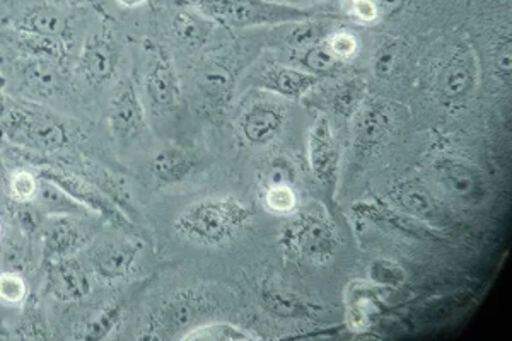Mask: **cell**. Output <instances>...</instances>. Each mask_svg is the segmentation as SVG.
Segmentation results:
<instances>
[{
  "mask_svg": "<svg viewBox=\"0 0 512 341\" xmlns=\"http://www.w3.org/2000/svg\"><path fill=\"white\" fill-rule=\"evenodd\" d=\"M255 220L250 203L234 195L200 198L188 203L173 222L176 236L198 248H224L245 236Z\"/></svg>",
  "mask_w": 512,
  "mask_h": 341,
  "instance_id": "6da1fadb",
  "label": "cell"
},
{
  "mask_svg": "<svg viewBox=\"0 0 512 341\" xmlns=\"http://www.w3.org/2000/svg\"><path fill=\"white\" fill-rule=\"evenodd\" d=\"M180 4L192 7L217 26L229 29L284 26L323 18L316 9L287 6L272 0H180Z\"/></svg>",
  "mask_w": 512,
  "mask_h": 341,
  "instance_id": "7a4b0ae2",
  "label": "cell"
},
{
  "mask_svg": "<svg viewBox=\"0 0 512 341\" xmlns=\"http://www.w3.org/2000/svg\"><path fill=\"white\" fill-rule=\"evenodd\" d=\"M279 243L287 258L323 266L337 255L340 234L323 210H299L287 215L286 224L280 229Z\"/></svg>",
  "mask_w": 512,
  "mask_h": 341,
  "instance_id": "3957f363",
  "label": "cell"
},
{
  "mask_svg": "<svg viewBox=\"0 0 512 341\" xmlns=\"http://www.w3.org/2000/svg\"><path fill=\"white\" fill-rule=\"evenodd\" d=\"M0 127L6 133V139L23 149L41 154L65 151L74 140L67 123L60 120L59 116L28 106H7Z\"/></svg>",
  "mask_w": 512,
  "mask_h": 341,
  "instance_id": "277c9868",
  "label": "cell"
},
{
  "mask_svg": "<svg viewBox=\"0 0 512 341\" xmlns=\"http://www.w3.org/2000/svg\"><path fill=\"white\" fill-rule=\"evenodd\" d=\"M432 176L437 186L463 207H478L489 198V181L485 174L463 157H437L432 162Z\"/></svg>",
  "mask_w": 512,
  "mask_h": 341,
  "instance_id": "5b68a950",
  "label": "cell"
},
{
  "mask_svg": "<svg viewBox=\"0 0 512 341\" xmlns=\"http://www.w3.org/2000/svg\"><path fill=\"white\" fill-rule=\"evenodd\" d=\"M38 176L59 185L62 190L69 193L70 197L84 205L91 214L98 215L120 231L135 232L137 229L135 222L128 219L127 215L123 214L122 210L118 209L117 205L111 202L110 198L106 197L105 193L86 176H81L69 169L52 168V166L38 168Z\"/></svg>",
  "mask_w": 512,
  "mask_h": 341,
  "instance_id": "8992f818",
  "label": "cell"
},
{
  "mask_svg": "<svg viewBox=\"0 0 512 341\" xmlns=\"http://www.w3.org/2000/svg\"><path fill=\"white\" fill-rule=\"evenodd\" d=\"M391 205L414 217L434 231H444L454 226L453 212L446 203L432 193L417 178H403L393 183L388 191Z\"/></svg>",
  "mask_w": 512,
  "mask_h": 341,
  "instance_id": "52a82bcc",
  "label": "cell"
},
{
  "mask_svg": "<svg viewBox=\"0 0 512 341\" xmlns=\"http://www.w3.org/2000/svg\"><path fill=\"white\" fill-rule=\"evenodd\" d=\"M480 79V64L475 50L461 43L451 50L437 72L436 98L443 106L461 105L472 96Z\"/></svg>",
  "mask_w": 512,
  "mask_h": 341,
  "instance_id": "ba28073f",
  "label": "cell"
},
{
  "mask_svg": "<svg viewBox=\"0 0 512 341\" xmlns=\"http://www.w3.org/2000/svg\"><path fill=\"white\" fill-rule=\"evenodd\" d=\"M108 123L111 133L120 145H132L146 137V106L142 103L132 79L118 82L108 106Z\"/></svg>",
  "mask_w": 512,
  "mask_h": 341,
  "instance_id": "9c48e42d",
  "label": "cell"
},
{
  "mask_svg": "<svg viewBox=\"0 0 512 341\" xmlns=\"http://www.w3.org/2000/svg\"><path fill=\"white\" fill-rule=\"evenodd\" d=\"M122 45L111 26L93 31L82 45L77 70L89 86H105L113 81L120 67Z\"/></svg>",
  "mask_w": 512,
  "mask_h": 341,
  "instance_id": "30bf717a",
  "label": "cell"
},
{
  "mask_svg": "<svg viewBox=\"0 0 512 341\" xmlns=\"http://www.w3.org/2000/svg\"><path fill=\"white\" fill-rule=\"evenodd\" d=\"M144 93L156 113L173 110L181 98V84L173 58L158 43H147Z\"/></svg>",
  "mask_w": 512,
  "mask_h": 341,
  "instance_id": "8fae6325",
  "label": "cell"
},
{
  "mask_svg": "<svg viewBox=\"0 0 512 341\" xmlns=\"http://www.w3.org/2000/svg\"><path fill=\"white\" fill-rule=\"evenodd\" d=\"M144 244L135 237H111L89 248L88 263L94 277L113 284L130 277Z\"/></svg>",
  "mask_w": 512,
  "mask_h": 341,
  "instance_id": "7c38bea8",
  "label": "cell"
},
{
  "mask_svg": "<svg viewBox=\"0 0 512 341\" xmlns=\"http://www.w3.org/2000/svg\"><path fill=\"white\" fill-rule=\"evenodd\" d=\"M352 210L364 222L386 234L414 239V241H439L437 231L379 198H369V200L354 203Z\"/></svg>",
  "mask_w": 512,
  "mask_h": 341,
  "instance_id": "4fadbf2b",
  "label": "cell"
},
{
  "mask_svg": "<svg viewBox=\"0 0 512 341\" xmlns=\"http://www.w3.org/2000/svg\"><path fill=\"white\" fill-rule=\"evenodd\" d=\"M342 151L328 116L316 118L308 135V161L315 180L326 190L335 191Z\"/></svg>",
  "mask_w": 512,
  "mask_h": 341,
  "instance_id": "5bb4252c",
  "label": "cell"
},
{
  "mask_svg": "<svg viewBox=\"0 0 512 341\" xmlns=\"http://www.w3.org/2000/svg\"><path fill=\"white\" fill-rule=\"evenodd\" d=\"M93 229L76 215H48L43 224V258L45 263L76 256L93 241Z\"/></svg>",
  "mask_w": 512,
  "mask_h": 341,
  "instance_id": "9a60e30c",
  "label": "cell"
},
{
  "mask_svg": "<svg viewBox=\"0 0 512 341\" xmlns=\"http://www.w3.org/2000/svg\"><path fill=\"white\" fill-rule=\"evenodd\" d=\"M286 122V106L274 99H260L241 113L238 128L246 144L263 147L279 139Z\"/></svg>",
  "mask_w": 512,
  "mask_h": 341,
  "instance_id": "2e32d148",
  "label": "cell"
},
{
  "mask_svg": "<svg viewBox=\"0 0 512 341\" xmlns=\"http://www.w3.org/2000/svg\"><path fill=\"white\" fill-rule=\"evenodd\" d=\"M318 82H321V77L309 74L301 67H289V65L274 62V64L265 65L258 72L253 84L267 93L297 101L311 93L318 86Z\"/></svg>",
  "mask_w": 512,
  "mask_h": 341,
  "instance_id": "e0dca14e",
  "label": "cell"
},
{
  "mask_svg": "<svg viewBox=\"0 0 512 341\" xmlns=\"http://www.w3.org/2000/svg\"><path fill=\"white\" fill-rule=\"evenodd\" d=\"M47 266V290L57 301H82L91 294L93 284L88 270L74 256L52 261Z\"/></svg>",
  "mask_w": 512,
  "mask_h": 341,
  "instance_id": "ac0fdd59",
  "label": "cell"
},
{
  "mask_svg": "<svg viewBox=\"0 0 512 341\" xmlns=\"http://www.w3.org/2000/svg\"><path fill=\"white\" fill-rule=\"evenodd\" d=\"M14 74L24 91L41 98H52L65 84L64 65L45 58L19 57Z\"/></svg>",
  "mask_w": 512,
  "mask_h": 341,
  "instance_id": "d6986e66",
  "label": "cell"
},
{
  "mask_svg": "<svg viewBox=\"0 0 512 341\" xmlns=\"http://www.w3.org/2000/svg\"><path fill=\"white\" fill-rule=\"evenodd\" d=\"M354 118H357L354 137L355 149L362 154H369L383 142L386 133L390 130V111L378 99H369L367 96L364 105L355 113Z\"/></svg>",
  "mask_w": 512,
  "mask_h": 341,
  "instance_id": "ffe728a7",
  "label": "cell"
},
{
  "mask_svg": "<svg viewBox=\"0 0 512 341\" xmlns=\"http://www.w3.org/2000/svg\"><path fill=\"white\" fill-rule=\"evenodd\" d=\"M260 302L270 316L280 319H311L316 313L311 302L275 280H263Z\"/></svg>",
  "mask_w": 512,
  "mask_h": 341,
  "instance_id": "44dd1931",
  "label": "cell"
},
{
  "mask_svg": "<svg viewBox=\"0 0 512 341\" xmlns=\"http://www.w3.org/2000/svg\"><path fill=\"white\" fill-rule=\"evenodd\" d=\"M11 29L28 35L55 36L67 40L70 23L69 18L57 7L38 4L24 9L19 16L12 18Z\"/></svg>",
  "mask_w": 512,
  "mask_h": 341,
  "instance_id": "7402d4cb",
  "label": "cell"
},
{
  "mask_svg": "<svg viewBox=\"0 0 512 341\" xmlns=\"http://www.w3.org/2000/svg\"><path fill=\"white\" fill-rule=\"evenodd\" d=\"M198 168V159L193 152L181 147H166L151 161L152 180L158 186L180 185L188 180Z\"/></svg>",
  "mask_w": 512,
  "mask_h": 341,
  "instance_id": "603a6c76",
  "label": "cell"
},
{
  "mask_svg": "<svg viewBox=\"0 0 512 341\" xmlns=\"http://www.w3.org/2000/svg\"><path fill=\"white\" fill-rule=\"evenodd\" d=\"M216 28V23H212L192 7L181 6L180 11L173 12L171 16V33L183 47H204Z\"/></svg>",
  "mask_w": 512,
  "mask_h": 341,
  "instance_id": "cb8c5ba5",
  "label": "cell"
},
{
  "mask_svg": "<svg viewBox=\"0 0 512 341\" xmlns=\"http://www.w3.org/2000/svg\"><path fill=\"white\" fill-rule=\"evenodd\" d=\"M84 173H86V178L93 181L94 185L98 186L99 190L103 191L106 197L110 198L111 202L115 203L118 209L134 222L135 217L139 215V209L135 205L130 186L122 176L111 173L108 169L96 166V164H86Z\"/></svg>",
  "mask_w": 512,
  "mask_h": 341,
  "instance_id": "d4e9b609",
  "label": "cell"
},
{
  "mask_svg": "<svg viewBox=\"0 0 512 341\" xmlns=\"http://www.w3.org/2000/svg\"><path fill=\"white\" fill-rule=\"evenodd\" d=\"M367 96V82L362 77H349L326 91L325 106L330 113L354 118Z\"/></svg>",
  "mask_w": 512,
  "mask_h": 341,
  "instance_id": "484cf974",
  "label": "cell"
},
{
  "mask_svg": "<svg viewBox=\"0 0 512 341\" xmlns=\"http://www.w3.org/2000/svg\"><path fill=\"white\" fill-rule=\"evenodd\" d=\"M11 41L21 57L45 58L65 65L69 58V47L64 38L55 36L28 35L12 31Z\"/></svg>",
  "mask_w": 512,
  "mask_h": 341,
  "instance_id": "4316f807",
  "label": "cell"
},
{
  "mask_svg": "<svg viewBox=\"0 0 512 341\" xmlns=\"http://www.w3.org/2000/svg\"><path fill=\"white\" fill-rule=\"evenodd\" d=\"M38 212L47 215H76V217H86L91 214L84 205L70 197L67 191L62 190L59 185L52 181L45 180L40 176V186L33 200Z\"/></svg>",
  "mask_w": 512,
  "mask_h": 341,
  "instance_id": "83f0119b",
  "label": "cell"
},
{
  "mask_svg": "<svg viewBox=\"0 0 512 341\" xmlns=\"http://www.w3.org/2000/svg\"><path fill=\"white\" fill-rule=\"evenodd\" d=\"M234 74L236 69L231 62L227 60H216L205 70L202 87H204V98L207 96L210 103L221 106L222 101H226L227 96L231 94L234 86Z\"/></svg>",
  "mask_w": 512,
  "mask_h": 341,
  "instance_id": "f1b7e54d",
  "label": "cell"
},
{
  "mask_svg": "<svg viewBox=\"0 0 512 341\" xmlns=\"http://www.w3.org/2000/svg\"><path fill=\"white\" fill-rule=\"evenodd\" d=\"M185 341H250L258 340L260 336L251 333V331L243 330L241 326L236 324L224 323H207L202 326H195L180 336Z\"/></svg>",
  "mask_w": 512,
  "mask_h": 341,
  "instance_id": "f546056e",
  "label": "cell"
},
{
  "mask_svg": "<svg viewBox=\"0 0 512 341\" xmlns=\"http://www.w3.org/2000/svg\"><path fill=\"white\" fill-rule=\"evenodd\" d=\"M258 183L262 190L277 188V186H292L297 188L299 176H297L296 164L286 156H275L263 164L258 174Z\"/></svg>",
  "mask_w": 512,
  "mask_h": 341,
  "instance_id": "4dcf8cb0",
  "label": "cell"
},
{
  "mask_svg": "<svg viewBox=\"0 0 512 341\" xmlns=\"http://www.w3.org/2000/svg\"><path fill=\"white\" fill-rule=\"evenodd\" d=\"M299 65H301V69L306 70L309 74L323 77L337 72L344 65V62H340L338 58L333 57L332 52L321 41L313 47L304 48L303 55L299 58Z\"/></svg>",
  "mask_w": 512,
  "mask_h": 341,
  "instance_id": "1f68e13d",
  "label": "cell"
},
{
  "mask_svg": "<svg viewBox=\"0 0 512 341\" xmlns=\"http://www.w3.org/2000/svg\"><path fill=\"white\" fill-rule=\"evenodd\" d=\"M367 275L374 287H386V289H398L407 280L405 268L390 258H376L371 261L367 266Z\"/></svg>",
  "mask_w": 512,
  "mask_h": 341,
  "instance_id": "d6a6232c",
  "label": "cell"
},
{
  "mask_svg": "<svg viewBox=\"0 0 512 341\" xmlns=\"http://www.w3.org/2000/svg\"><path fill=\"white\" fill-rule=\"evenodd\" d=\"M323 43L332 52L333 57L338 58L344 64L357 57L361 52V40L350 29H330Z\"/></svg>",
  "mask_w": 512,
  "mask_h": 341,
  "instance_id": "836d02e7",
  "label": "cell"
},
{
  "mask_svg": "<svg viewBox=\"0 0 512 341\" xmlns=\"http://www.w3.org/2000/svg\"><path fill=\"white\" fill-rule=\"evenodd\" d=\"M123 311H125V306L122 302H113L111 306H106L98 314V318L88 324V328L81 335L82 340L98 341L106 338L122 321Z\"/></svg>",
  "mask_w": 512,
  "mask_h": 341,
  "instance_id": "e575fe53",
  "label": "cell"
},
{
  "mask_svg": "<svg viewBox=\"0 0 512 341\" xmlns=\"http://www.w3.org/2000/svg\"><path fill=\"white\" fill-rule=\"evenodd\" d=\"M263 191V205L270 214L287 217L292 212H296L299 195L297 188L292 186H277V188H267Z\"/></svg>",
  "mask_w": 512,
  "mask_h": 341,
  "instance_id": "d590c367",
  "label": "cell"
},
{
  "mask_svg": "<svg viewBox=\"0 0 512 341\" xmlns=\"http://www.w3.org/2000/svg\"><path fill=\"white\" fill-rule=\"evenodd\" d=\"M40 186V176L28 169H18L11 174L7 190L16 203H33Z\"/></svg>",
  "mask_w": 512,
  "mask_h": 341,
  "instance_id": "8d00e7d4",
  "label": "cell"
},
{
  "mask_svg": "<svg viewBox=\"0 0 512 341\" xmlns=\"http://www.w3.org/2000/svg\"><path fill=\"white\" fill-rule=\"evenodd\" d=\"M28 284L21 273H0V302L7 306H21L28 299Z\"/></svg>",
  "mask_w": 512,
  "mask_h": 341,
  "instance_id": "74e56055",
  "label": "cell"
},
{
  "mask_svg": "<svg viewBox=\"0 0 512 341\" xmlns=\"http://www.w3.org/2000/svg\"><path fill=\"white\" fill-rule=\"evenodd\" d=\"M340 2H342V14L362 26L376 24L383 19L376 0H340Z\"/></svg>",
  "mask_w": 512,
  "mask_h": 341,
  "instance_id": "f35d334b",
  "label": "cell"
},
{
  "mask_svg": "<svg viewBox=\"0 0 512 341\" xmlns=\"http://www.w3.org/2000/svg\"><path fill=\"white\" fill-rule=\"evenodd\" d=\"M492 67L502 82H511V36H502L492 48Z\"/></svg>",
  "mask_w": 512,
  "mask_h": 341,
  "instance_id": "ab89813d",
  "label": "cell"
},
{
  "mask_svg": "<svg viewBox=\"0 0 512 341\" xmlns=\"http://www.w3.org/2000/svg\"><path fill=\"white\" fill-rule=\"evenodd\" d=\"M398 45L396 43H384L374 53L373 70L378 77H388L393 74L398 65Z\"/></svg>",
  "mask_w": 512,
  "mask_h": 341,
  "instance_id": "60d3db41",
  "label": "cell"
},
{
  "mask_svg": "<svg viewBox=\"0 0 512 341\" xmlns=\"http://www.w3.org/2000/svg\"><path fill=\"white\" fill-rule=\"evenodd\" d=\"M403 2L405 0H376V4H378L379 11H381V16H391V14H396V12L400 11L403 6Z\"/></svg>",
  "mask_w": 512,
  "mask_h": 341,
  "instance_id": "b9f144b4",
  "label": "cell"
},
{
  "mask_svg": "<svg viewBox=\"0 0 512 341\" xmlns=\"http://www.w3.org/2000/svg\"><path fill=\"white\" fill-rule=\"evenodd\" d=\"M272 2H279V4H287V6L303 7V9H311V4L320 6L323 2H330V0H272Z\"/></svg>",
  "mask_w": 512,
  "mask_h": 341,
  "instance_id": "7bdbcfd3",
  "label": "cell"
},
{
  "mask_svg": "<svg viewBox=\"0 0 512 341\" xmlns=\"http://www.w3.org/2000/svg\"><path fill=\"white\" fill-rule=\"evenodd\" d=\"M149 0H117V4L125 7V9H135V7L144 6Z\"/></svg>",
  "mask_w": 512,
  "mask_h": 341,
  "instance_id": "ee69618b",
  "label": "cell"
},
{
  "mask_svg": "<svg viewBox=\"0 0 512 341\" xmlns=\"http://www.w3.org/2000/svg\"><path fill=\"white\" fill-rule=\"evenodd\" d=\"M60 2H64L65 6L72 7L89 6V4H94V0H60Z\"/></svg>",
  "mask_w": 512,
  "mask_h": 341,
  "instance_id": "f6af8a7d",
  "label": "cell"
},
{
  "mask_svg": "<svg viewBox=\"0 0 512 341\" xmlns=\"http://www.w3.org/2000/svg\"><path fill=\"white\" fill-rule=\"evenodd\" d=\"M7 113V105L6 101L4 99L0 98V122L4 120V116H6Z\"/></svg>",
  "mask_w": 512,
  "mask_h": 341,
  "instance_id": "bcb514c9",
  "label": "cell"
},
{
  "mask_svg": "<svg viewBox=\"0 0 512 341\" xmlns=\"http://www.w3.org/2000/svg\"><path fill=\"white\" fill-rule=\"evenodd\" d=\"M4 140H6V133H4V130L0 127V149H2V145H4Z\"/></svg>",
  "mask_w": 512,
  "mask_h": 341,
  "instance_id": "7dc6e473",
  "label": "cell"
},
{
  "mask_svg": "<svg viewBox=\"0 0 512 341\" xmlns=\"http://www.w3.org/2000/svg\"><path fill=\"white\" fill-rule=\"evenodd\" d=\"M4 234V224H2V220H0V237Z\"/></svg>",
  "mask_w": 512,
  "mask_h": 341,
  "instance_id": "c3c4849f",
  "label": "cell"
}]
</instances>
